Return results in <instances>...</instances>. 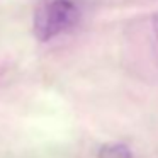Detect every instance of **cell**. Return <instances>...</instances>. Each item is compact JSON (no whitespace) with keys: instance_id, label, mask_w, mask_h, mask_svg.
<instances>
[{"instance_id":"cell-1","label":"cell","mask_w":158,"mask_h":158,"mask_svg":"<svg viewBox=\"0 0 158 158\" xmlns=\"http://www.w3.org/2000/svg\"><path fill=\"white\" fill-rule=\"evenodd\" d=\"M80 19V7L73 0H43L34 12L32 31L38 41L48 43L70 31Z\"/></svg>"},{"instance_id":"cell-2","label":"cell","mask_w":158,"mask_h":158,"mask_svg":"<svg viewBox=\"0 0 158 158\" xmlns=\"http://www.w3.org/2000/svg\"><path fill=\"white\" fill-rule=\"evenodd\" d=\"M97 158H133V153L123 143H109L99 150Z\"/></svg>"},{"instance_id":"cell-3","label":"cell","mask_w":158,"mask_h":158,"mask_svg":"<svg viewBox=\"0 0 158 158\" xmlns=\"http://www.w3.org/2000/svg\"><path fill=\"white\" fill-rule=\"evenodd\" d=\"M153 32H155V38H156V43H158V12L153 15Z\"/></svg>"}]
</instances>
